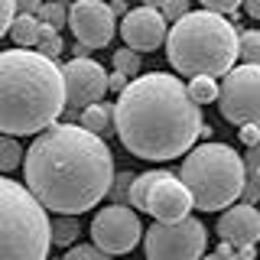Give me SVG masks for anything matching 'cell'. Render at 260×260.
Returning <instances> with one entry per match:
<instances>
[{"instance_id":"603a6c76","label":"cell","mask_w":260,"mask_h":260,"mask_svg":"<svg viewBox=\"0 0 260 260\" xmlns=\"http://www.w3.org/2000/svg\"><path fill=\"white\" fill-rule=\"evenodd\" d=\"M238 49H241V59H244V62L260 65V29L238 32Z\"/></svg>"},{"instance_id":"4fadbf2b","label":"cell","mask_w":260,"mask_h":260,"mask_svg":"<svg viewBox=\"0 0 260 260\" xmlns=\"http://www.w3.org/2000/svg\"><path fill=\"white\" fill-rule=\"evenodd\" d=\"M117 32L124 36V43L130 49H137V52H153L156 46L166 43L169 20L162 16V10H156V7H137V10L124 13Z\"/></svg>"},{"instance_id":"2e32d148","label":"cell","mask_w":260,"mask_h":260,"mask_svg":"<svg viewBox=\"0 0 260 260\" xmlns=\"http://www.w3.org/2000/svg\"><path fill=\"white\" fill-rule=\"evenodd\" d=\"M111 120H114V108H108V104H101V101L81 108V127L98 134V137H104L111 130Z\"/></svg>"},{"instance_id":"83f0119b","label":"cell","mask_w":260,"mask_h":260,"mask_svg":"<svg viewBox=\"0 0 260 260\" xmlns=\"http://www.w3.org/2000/svg\"><path fill=\"white\" fill-rule=\"evenodd\" d=\"M13 16H16V0H0V39L10 32Z\"/></svg>"},{"instance_id":"8fae6325","label":"cell","mask_w":260,"mask_h":260,"mask_svg":"<svg viewBox=\"0 0 260 260\" xmlns=\"http://www.w3.org/2000/svg\"><path fill=\"white\" fill-rule=\"evenodd\" d=\"M65 78V108H88L101 101L108 91V72L88 55H75L72 62L62 65Z\"/></svg>"},{"instance_id":"e575fe53","label":"cell","mask_w":260,"mask_h":260,"mask_svg":"<svg viewBox=\"0 0 260 260\" xmlns=\"http://www.w3.org/2000/svg\"><path fill=\"white\" fill-rule=\"evenodd\" d=\"M111 10L114 13H127V4H120V0H117V4H111Z\"/></svg>"},{"instance_id":"9a60e30c","label":"cell","mask_w":260,"mask_h":260,"mask_svg":"<svg viewBox=\"0 0 260 260\" xmlns=\"http://www.w3.org/2000/svg\"><path fill=\"white\" fill-rule=\"evenodd\" d=\"M39 32H43V20L36 13H16L10 23V39L23 49H36Z\"/></svg>"},{"instance_id":"44dd1931","label":"cell","mask_w":260,"mask_h":260,"mask_svg":"<svg viewBox=\"0 0 260 260\" xmlns=\"http://www.w3.org/2000/svg\"><path fill=\"white\" fill-rule=\"evenodd\" d=\"M36 16L46 23V26H52V29H62V26H69V7H65L62 0H49V4H43Z\"/></svg>"},{"instance_id":"9c48e42d","label":"cell","mask_w":260,"mask_h":260,"mask_svg":"<svg viewBox=\"0 0 260 260\" xmlns=\"http://www.w3.org/2000/svg\"><path fill=\"white\" fill-rule=\"evenodd\" d=\"M143 238V224L137 218V211L130 205H108L91 218V244L101 250H108L111 257L130 254L137 247V241Z\"/></svg>"},{"instance_id":"5bb4252c","label":"cell","mask_w":260,"mask_h":260,"mask_svg":"<svg viewBox=\"0 0 260 260\" xmlns=\"http://www.w3.org/2000/svg\"><path fill=\"white\" fill-rule=\"evenodd\" d=\"M215 231L224 244L247 250L260 241V211L250 205V202H234V205L218 218Z\"/></svg>"},{"instance_id":"277c9868","label":"cell","mask_w":260,"mask_h":260,"mask_svg":"<svg viewBox=\"0 0 260 260\" xmlns=\"http://www.w3.org/2000/svg\"><path fill=\"white\" fill-rule=\"evenodd\" d=\"M166 59L179 75H228L234 59H241L238 29L215 10H189L169 26Z\"/></svg>"},{"instance_id":"5b68a950","label":"cell","mask_w":260,"mask_h":260,"mask_svg":"<svg viewBox=\"0 0 260 260\" xmlns=\"http://www.w3.org/2000/svg\"><path fill=\"white\" fill-rule=\"evenodd\" d=\"M179 179L189 185L195 208L218 211L241 199L244 185H247V166H244L241 153H234V146L199 143L185 153Z\"/></svg>"},{"instance_id":"d4e9b609","label":"cell","mask_w":260,"mask_h":260,"mask_svg":"<svg viewBox=\"0 0 260 260\" xmlns=\"http://www.w3.org/2000/svg\"><path fill=\"white\" fill-rule=\"evenodd\" d=\"M62 260H111V254L101 250L98 244H72Z\"/></svg>"},{"instance_id":"7c38bea8","label":"cell","mask_w":260,"mask_h":260,"mask_svg":"<svg viewBox=\"0 0 260 260\" xmlns=\"http://www.w3.org/2000/svg\"><path fill=\"white\" fill-rule=\"evenodd\" d=\"M192 208H195V199H192L189 185L176 173H166V169H162L159 179L150 185L146 211H150L156 221H179V218H185Z\"/></svg>"},{"instance_id":"6da1fadb","label":"cell","mask_w":260,"mask_h":260,"mask_svg":"<svg viewBox=\"0 0 260 260\" xmlns=\"http://www.w3.org/2000/svg\"><path fill=\"white\" fill-rule=\"evenodd\" d=\"M114 176L111 146L81 124H49L26 150V189L55 215H85Z\"/></svg>"},{"instance_id":"8992f818","label":"cell","mask_w":260,"mask_h":260,"mask_svg":"<svg viewBox=\"0 0 260 260\" xmlns=\"http://www.w3.org/2000/svg\"><path fill=\"white\" fill-rule=\"evenodd\" d=\"M52 224L23 182L0 176V260H46Z\"/></svg>"},{"instance_id":"ffe728a7","label":"cell","mask_w":260,"mask_h":260,"mask_svg":"<svg viewBox=\"0 0 260 260\" xmlns=\"http://www.w3.org/2000/svg\"><path fill=\"white\" fill-rule=\"evenodd\" d=\"M23 162V146L16 137L0 134V173H13L16 166Z\"/></svg>"},{"instance_id":"cb8c5ba5","label":"cell","mask_w":260,"mask_h":260,"mask_svg":"<svg viewBox=\"0 0 260 260\" xmlns=\"http://www.w3.org/2000/svg\"><path fill=\"white\" fill-rule=\"evenodd\" d=\"M114 69L117 72H124V75H130V78H137L140 75V52L137 49H120V52H114Z\"/></svg>"},{"instance_id":"836d02e7","label":"cell","mask_w":260,"mask_h":260,"mask_svg":"<svg viewBox=\"0 0 260 260\" xmlns=\"http://www.w3.org/2000/svg\"><path fill=\"white\" fill-rule=\"evenodd\" d=\"M244 13L250 16V20H260V0H244Z\"/></svg>"},{"instance_id":"52a82bcc","label":"cell","mask_w":260,"mask_h":260,"mask_svg":"<svg viewBox=\"0 0 260 260\" xmlns=\"http://www.w3.org/2000/svg\"><path fill=\"white\" fill-rule=\"evenodd\" d=\"M205 244V224L192 215L179 218V221H156L150 231H143L146 260H202Z\"/></svg>"},{"instance_id":"f546056e","label":"cell","mask_w":260,"mask_h":260,"mask_svg":"<svg viewBox=\"0 0 260 260\" xmlns=\"http://www.w3.org/2000/svg\"><path fill=\"white\" fill-rule=\"evenodd\" d=\"M244 166H247V173L254 176V182H260V143L247 146V156H244Z\"/></svg>"},{"instance_id":"30bf717a","label":"cell","mask_w":260,"mask_h":260,"mask_svg":"<svg viewBox=\"0 0 260 260\" xmlns=\"http://www.w3.org/2000/svg\"><path fill=\"white\" fill-rule=\"evenodd\" d=\"M69 29L75 32V43L88 49H101L114 39L117 20H114L111 4H104V0H72Z\"/></svg>"},{"instance_id":"e0dca14e","label":"cell","mask_w":260,"mask_h":260,"mask_svg":"<svg viewBox=\"0 0 260 260\" xmlns=\"http://www.w3.org/2000/svg\"><path fill=\"white\" fill-rule=\"evenodd\" d=\"M185 88H189L195 104H211V101H218V94H221V85H218L211 75H192V81Z\"/></svg>"},{"instance_id":"484cf974","label":"cell","mask_w":260,"mask_h":260,"mask_svg":"<svg viewBox=\"0 0 260 260\" xmlns=\"http://www.w3.org/2000/svg\"><path fill=\"white\" fill-rule=\"evenodd\" d=\"M202 260H254V254H250V247L241 250V247H231V244H221L218 250H211V254L202 257Z\"/></svg>"},{"instance_id":"1f68e13d","label":"cell","mask_w":260,"mask_h":260,"mask_svg":"<svg viewBox=\"0 0 260 260\" xmlns=\"http://www.w3.org/2000/svg\"><path fill=\"white\" fill-rule=\"evenodd\" d=\"M130 85V75H124V72H117V69H114L111 72V75H108V88H111V91H124V88Z\"/></svg>"},{"instance_id":"d6a6232c","label":"cell","mask_w":260,"mask_h":260,"mask_svg":"<svg viewBox=\"0 0 260 260\" xmlns=\"http://www.w3.org/2000/svg\"><path fill=\"white\" fill-rule=\"evenodd\" d=\"M43 0H16V13H39Z\"/></svg>"},{"instance_id":"d6986e66","label":"cell","mask_w":260,"mask_h":260,"mask_svg":"<svg viewBox=\"0 0 260 260\" xmlns=\"http://www.w3.org/2000/svg\"><path fill=\"white\" fill-rule=\"evenodd\" d=\"M162 173V169H159ZM159 173H140V176H134L130 179V192H127V199H130V205L134 208H140V211H146V195H150V185L159 179Z\"/></svg>"},{"instance_id":"d590c367","label":"cell","mask_w":260,"mask_h":260,"mask_svg":"<svg viewBox=\"0 0 260 260\" xmlns=\"http://www.w3.org/2000/svg\"><path fill=\"white\" fill-rule=\"evenodd\" d=\"M143 7H156V10H159V7H162V0H143Z\"/></svg>"},{"instance_id":"ba28073f","label":"cell","mask_w":260,"mask_h":260,"mask_svg":"<svg viewBox=\"0 0 260 260\" xmlns=\"http://www.w3.org/2000/svg\"><path fill=\"white\" fill-rule=\"evenodd\" d=\"M218 108L228 124H260V65L244 62L221 81Z\"/></svg>"},{"instance_id":"7a4b0ae2","label":"cell","mask_w":260,"mask_h":260,"mask_svg":"<svg viewBox=\"0 0 260 260\" xmlns=\"http://www.w3.org/2000/svg\"><path fill=\"white\" fill-rule=\"evenodd\" d=\"M202 104L169 72L130 78L114 104V134L134 156L166 162L189 153L202 137Z\"/></svg>"},{"instance_id":"ac0fdd59","label":"cell","mask_w":260,"mask_h":260,"mask_svg":"<svg viewBox=\"0 0 260 260\" xmlns=\"http://www.w3.org/2000/svg\"><path fill=\"white\" fill-rule=\"evenodd\" d=\"M78 241V215H59L52 221V244L55 247H72Z\"/></svg>"},{"instance_id":"4dcf8cb0","label":"cell","mask_w":260,"mask_h":260,"mask_svg":"<svg viewBox=\"0 0 260 260\" xmlns=\"http://www.w3.org/2000/svg\"><path fill=\"white\" fill-rule=\"evenodd\" d=\"M241 143L247 146L260 143V124H241Z\"/></svg>"},{"instance_id":"f1b7e54d","label":"cell","mask_w":260,"mask_h":260,"mask_svg":"<svg viewBox=\"0 0 260 260\" xmlns=\"http://www.w3.org/2000/svg\"><path fill=\"white\" fill-rule=\"evenodd\" d=\"M205 10H215V13H238V7L244 0H199Z\"/></svg>"},{"instance_id":"4316f807","label":"cell","mask_w":260,"mask_h":260,"mask_svg":"<svg viewBox=\"0 0 260 260\" xmlns=\"http://www.w3.org/2000/svg\"><path fill=\"white\" fill-rule=\"evenodd\" d=\"M162 16H166L169 23H176V20H182L185 13H189V0H162Z\"/></svg>"},{"instance_id":"7402d4cb","label":"cell","mask_w":260,"mask_h":260,"mask_svg":"<svg viewBox=\"0 0 260 260\" xmlns=\"http://www.w3.org/2000/svg\"><path fill=\"white\" fill-rule=\"evenodd\" d=\"M36 52H43V55H49V59H59V55L65 52V43H62L59 29H52V26H46V23H43V32H39V43H36Z\"/></svg>"},{"instance_id":"3957f363","label":"cell","mask_w":260,"mask_h":260,"mask_svg":"<svg viewBox=\"0 0 260 260\" xmlns=\"http://www.w3.org/2000/svg\"><path fill=\"white\" fill-rule=\"evenodd\" d=\"M65 111V78L55 59L16 46L0 52V134L29 137Z\"/></svg>"}]
</instances>
